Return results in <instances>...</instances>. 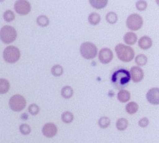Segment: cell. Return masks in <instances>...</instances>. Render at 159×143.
I'll list each match as a JSON object with an SVG mask.
<instances>
[{
    "mask_svg": "<svg viewBox=\"0 0 159 143\" xmlns=\"http://www.w3.org/2000/svg\"><path fill=\"white\" fill-rule=\"evenodd\" d=\"M26 106V100L23 96L16 94L10 97L9 100V106L10 109L15 112H20L23 110Z\"/></svg>",
    "mask_w": 159,
    "mask_h": 143,
    "instance_id": "8992f818",
    "label": "cell"
},
{
    "mask_svg": "<svg viewBox=\"0 0 159 143\" xmlns=\"http://www.w3.org/2000/svg\"><path fill=\"white\" fill-rule=\"evenodd\" d=\"M15 10L20 15H26L31 10V4L29 2L25 0H19L15 3Z\"/></svg>",
    "mask_w": 159,
    "mask_h": 143,
    "instance_id": "ba28073f",
    "label": "cell"
},
{
    "mask_svg": "<svg viewBox=\"0 0 159 143\" xmlns=\"http://www.w3.org/2000/svg\"><path fill=\"white\" fill-rule=\"evenodd\" d=\"M148 3L146 1H138L136 3V8L139 11H143L147 8Z\"/></svg>",
    "mask_w": 159,
    "mask_h": 143,
    "instance_id": "4dcf8cb0",
    "label": "cell"
},
{
    "mask_svg": "<svg viewBox=\"0 0 159 143\" xmlns=\"http://www.w3.org/2000/svg\"><path fill=\"white\" fill-rule=\"evenodd\" d=\"M143 18L138 14H132L127 18L126 26L132 31H137L143 25Z\"/></svg>",
    "mask_w": 159,
    "mask_h": 143,
    "instance_id": "52a82bcc",
    "label": "cell"
},
{
    "mask_svg": "<svg viewBox=\"0 0 159 143\" xmlns=\"http://www.w3.org/2000/svg\"><path fill=\"white\" fill-rule=\"evenodd\" d=\"M97 47L90 42H84L80 47L81 56L86 59H92L97 55Z\"/></svg>",
    "mask_w": 159,
    "mask_h": 143,
    "instance_id": "277c9868",
    "label": "cell"
},
{
    "mask_svg": "<svg viewBox=\"0 0 159 143\" xmlns=\"http://www.w3.org/2000/svg\"><path fill=\"white\" fill-rule=\"evenodd\" d=\"M139 47L143 50H147L149 49L152 46V40L151 38L148 36H143L141 37L139 40Z\"/></svg>",
    "mask_w": 159,
    "mask_h": 143,
    "instance_id": "4fadbf2b",
    "label": "cell"
},
{
    "mask_svg": "<svg viewBox=\"0 0 159 143\" xmlns=\"http://www.w3.org/2000/svg\"><path fill=\"white\" fill-rule=\"evenodd\" d=\"M20 56L19 49L16 47L8 46L7 47L3 53V57L4 61L10 64H15L19 61Z\"/></svg>",
    "mask_w": 159,
    "mask_h": 143,
    "instance_id": "5b68a950",
    "label": "cell"
},
{
    "mask_svg": "<svg viewBox=\"0 0 159 143\" xmlns=\"http://www.w3.org/2000/svg\"><path fill=\"white\" fill-rule=\"evenodd\" d=\"M106 20L108 23L111 24H116L117 21V15L116 12H110L107 14L106 15Z\"/></svg>",
    "mask_w": 159,
    "mask_h": 143,
    "instance_id": "cb8c5ba5",
    "label": "cell"
},
{
    "mask_svg": "<svg viewBox=\"0 0 159 143\" xmlns=\"http://www.w3.org/2000/svg\"><path fill=\"white\" fill-rule=\"evenodd\" d=\"M131 80L130 72L124 68H118L113 72L111 77L112 85L117 89L122 90L129 85Z\"/></svg>",
    "mask_w": 159,
    "mask_h": 143,
    "instance_id": "6da1fadb",
    "label": "cell"
},
{
    "mask_svg": "<svg viewBox=\"0 0 159 143\" xmlns=\"http://www.w3.org/2000/svg\"><path fill=\"white\" fill-rule=\"evenodd\" d=\"M124 41L128 45H133L137 42V36L133 32H127L124 36Z\"/></svg>",
    "mask_w": 159,
    "mask_h": 143,
    "instance_id": "5bb4252c",
    "label": "cell"
},
{
    "mask_svg": "<svg viewBox=\"0 0 159 143\" xmlns=\"http://www.w3.org/2000/svg\"><path fill=\"white\" fill-rule=\"evenodd\" d=\"M98 124L99 127L102 129H105L108 127L111 124V120L109 117H102L99 118Z\"/></svg>",
    "mask_w": 159,
    "mask_h": 143,
    "instance_id": "603a6c76",
    "label": "cell"
},
{
    "mask_svg": "<svg viewBox=\"0 0 159 143\" xmlns=\"http://www.w3.org/2000/svg\"><path fill=\"white\" fill-rule=\"evenodd\" d=\"M0 37L3 43L9 44L16 40L17 32L13 27L5 25L2 27L1 31H0Z\"/></svg>",
    "mask_w": 159,
    "mask_h": 143,
    "instance_id": "3957f363",
    "label": "cell"
},
{
    "mask_svg": "<svg viewBox=\"0 0 159 143\" xmlns=\"http://www.w3.org/2000/svg\"><path fill=\"white\" fill-rule=\"evenodd\" d=\"M10 89V83L8 80L5 78L0 79V93L5 94Z\"/></svg>",
    "mask_w": 159,
    "mask_h": 143,
    "instance_id": "44dd1931",
    "label": "cell"
},
{
    "mask_svg": "<svg viewBox=\"0 0 159 143\" xmlns=\"http://www.w3.org/2000/svg\"><path fill=\"white\" fill-rule=\"evenodd\" d=\"M115 51L117 58L123 62H130L134 57V51L133 48L123 44H117Z\"/></svg>",
    "mask_w": 159,
    "mask_h": 143,
    "instance_id": "7a4b0ae2",
    "label": "cell"
},
{
    "mask_svg": "<svg viewBox=\"0 0 159 143\" xmlns=\"http://www.w3.org/2000/svg\"><path fill=\"white\" fill-rule=\"evenodd\" d=\"M37 24L40 27H47L49 25V20L47 16L44 15H40L36 19Z\"/></svg>",
    "mask_w": 159,
    "mask_h": 143,
    "instance_id": "d4e9b609",
    "label": "cell"
},
{
    "mask_svg": "<svg viewBox=\"0 0 159 143\" xmlns=\"http://www.w3.org/2000/svg\"><path fill=\"white\" fill-rule=\"evenodd\" d=\"M146 99L148 102L152 105L159 104V88L154 87L148 91L146 94Z\"/></svg>",
    "mask_w": 159,
    "mask_h": 143,
    "instance_id": "30bf717a",
    "label": "cell"
},
{
    "mask_svg": "<svg viewBox=\"0 0 159 143\" xmlns=\"http://www.w3.org/2000/svg\"><path fill=\"white\" fill-rule=\"evenodd\" d=\"M28 111L29 113L34 116V115H36L39 113L40 112V108L39 106L36 104H30L28 107Z\"/></svg>",
    "mask_w": 159,
    "mask_h": 143,
    "instance_id": "f1b7e54d",
    "label": "cell"
},
{
    "mask_svg": "<svg viewBox=\"0 0 159 143\" xmlns=\"http://www.w3.org/2000/svg\"><path fill=\"white\" fill-rule=\"evenodd\" d=\"M43 134L47 138H53L57 134V127L53 123H47L43 127Z\"/></svg>",
    "mask_w": 159,
    "mask_h": 143,
    "instance_id": "8fae6325",
    "label": "cell"
},
{
    "mask_svg": "<svg viewBox=\"0 0 159 143\" xmlns=\"http://www.w3.org/2000/svg\"><path fill=\"white\" fill-rule=\"evenodd\" d=\"M89 3L94 8L102 9L107 5V0H89Z\"/></svg>",
    "mask_w": 159,
    "mask_h": 143,
    "instance_id": "2e32d148",
    "label": "cell"
},
{
    "mask_svg": "<svg viewBox=\"0 0 159 143\" xmlns=\"http://www.w3.org/2000/svg\"><path fill=\"white\" fill-rule=\"evenodd\" d=\"M156 2H157V4L159 6V0H157V1H156Z\"/></svg>",
    "mask_w": 159,
    "mask_h": 143,
    "instance_id": "d6a6232c",
    "label": "cell"
},
{
    "mask_svg": "<svg viewBox=\"0 0 159 143\" xmlns=\"http://www.w3.org/2000/svg\"><path fill=\"white\" fill-rule=\"evenodd\" d=\"M125 109L126 112L129 114H133L134 113H136L138 110H139V105H138L137 103L136 102H130L126 104Z\"/></svg>",
    "mask_w": 159,
    "mask_h": 143,
    "instance_id": "e0dca14e",
    "label": "cell"
},
{
    "mask_svg": "<svg viewBox=\"0 0 159 143\" xmlns=\"http://www.w3.org/2000/svg\"><path fill=\"white\" fill-rule=\"evenodd\" d=\"M130 99V93L129 91L122 89L120 90L117 93V100H118L120 102L125 103L129 101Z\"/></svg>",
    "mask_w": 159,
    "mask_h": 143,
    "instance_id": "9a60e30c",
    "label": "cell"
},
{
    "mask_svg": "<svg viewBox=\"0 0 159 143\" xmlns=\"http://www.w3.org/2000/svg\"><path fill=\"white\" fill-rule=\"evenodd\" d=\"M51 74H52L54 76H60L62 75L64 72L63 68L61 67L60 65H55L52 68H51Z\"/></svg>",
    "mask_w": 159,
    "mask_h": 143,
    "instance_id": "4316f807",
    "label": "cell"
},
{
    "mask_svg": "<svg viewBox=\"0 0 159 143\" xmlns=\"http://www.w3.org/2000/svg\"><path fill=\"white\" fill-rule=\"evenodd\" d=\"M129 121L125 118H120L116 122V127L120 131H124L128 127Z\"/></svg>",
    "mask_w": 159,
    "mask_h": 143,
    "instance_id": "ffe728a7",
    "label": "cell"
},
{
    "mask_svg": "<svg viewBox=\"0 0 159 143\" xmlns=\"http://www.w3.org/2000/svg\"><path fill=\"white\" fill-rule=\"evenodd\" d=\"M148 58L143 54H139L135 57V63L139 66H143L147 64Z\"/></svg>",
    "mask_w": 159,
    "mask_h": 143,
    "instance_id": "484cf974",
    "label": "cell"
},
{
    "mask_svg": "<svg viewBox=\"0 0 159 143\" xmlns=\"http://www.w3.org/2000/svg\"><path fill=\"white\" fill-rule=\"evenodd\" d=\"M149 119L147 117H143L138 122V124H139V126L141 127H146L148 125H149Z\"/></svg>",
    "mask_w": 159,
    "mask_h": 143,
    "instance_id": "1f68e13d",
    "label": "cell"
},
{
    "mask_svg": "<svg viewBox=\"0 0 159 143\" xmlns=\"http://www.w3.org/2000/svg\"><path fill=\"white\" fill-rule=\"evenodd\" d=\"M131 79L134 83H139L142 81L144 76L143 70L139 67L133 66L130 69Z\"/></svg>",
    "mask_w": 159,
    "mask_h": 143,
    "instance_id": "7c38bea8",
    "label": "cell"
},
{
    "mask_svg": "<svg viewBox=\"0 0 159 143\" xmlns=\"http://www.w3.org/2000/svg\"><path fill=\"white\" fill-rule=\"evenodd\" d=\"M73 89L70 86H64L61 91V95L64 99H69L73 96Z\"/></svg>",
    "mask_w": 159,
    "mask_h": 143,
    "instance_id": "ac0fdd59",
    "label": "cell"
},
{
    "mask_svg": "<svg viewBox=\"0 0 159 143\" xmlns=\"http://www.w3.org/2000/svg\"><path fill=\"white\" fill-rule=\"evenodd\" d=\"M3 19H4L5 21L9 23V22H11V21H12V20H14V19H15V15L12 10H8L4 12V14H3Z\"/></svg>",
    "mask_w": 159,
    "mask_h": 143,
    "instance_id": "83f0119b",
    "label": "cell"
},
{
    "mask_svg": "<svg viewBox=\"0 0 159 143\" xmlns=\"http://www.w3.org/2000/svg\"><path fill=\"white\" fill-rule=\"evenodd\" d=\"M101 16L96 12H92L88 16V21L92 25H97L101 22Z\"/></svg>",
    "mask_w": 159,
    "mask_h": 143,
    "instance_id": "d6986e66",
    "label": "cell"
},
{
    "mask_svg": "<svg viewBox=\"0 0 159 143\" xmlns=\"http://www.w3.org/2000/svg\"><path fill=\"white\" fill-rule=\"evenodd\" d=\"M61 120L65 123H70L74 119V115L69 111H66L61 114Z\"/></svg>",
    "mask_w": 159,
    "mask_h": 143,
    "instance_id": "7402d4cb",
    "label": "cell"
},
{
    "mask_svg": "<svg viewBox=\"0 0 159 143\" xmlns=\"http://www.w3.org/2000/svg\"><path fill=\"white\" fill-rule=\"evenodd\" d=\"M19 130L20 133L23 135H28L30 134L31 132V127L28 124L23 123L20 125L19 127Z\"/></svg>",
    "mask_w": 159,
    "mask_h": 143,
    "instance_id": "f546056e",
    "label": "cell"
},
{
    "mask_svg": "<svg viewBox=\"0 0 159 143\" xmlns=\"http://www.w3.org/2000/svg\"><path fill=\"white\" fill-rule=\"evenodd\" d=\"M113 53L109 48H104L100 51L98 54L99 60L103 64H107L112 61Z\"/></svg>",
    "mask_w": 159,
    "mask_h": 143,
    "instance_id": "9c48e42d",
    "label": "cell"
}]
</instances>
